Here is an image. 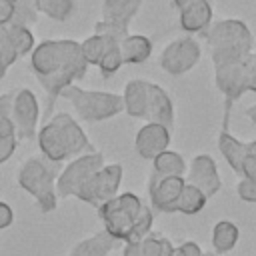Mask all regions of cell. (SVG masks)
<instances>
[{
  "label": "cell",
  "mask_w": 256,
  "mask_h": 256,
  "mask_svg": "<svg viewBox=\"0 0 256 256\" xmlns=\"http://www.w3.org/2000/svg\"><path fill=\"white\" fill-rule=\"evenodd\" d=\"M30 70L34 72L40 86L50 96V106L60 96V92L84 78L88 62L82 56L80 42L70 38L44 40L32 50Z\"/></svg>",
  "instance_id": "6da1fadb"
},
{
  "label": "cell",
  "mask_w": 256,
  "mask_h": 256,
  "mask_svg": "<svg viewBox=\"0 0 256 256\" xmlns=\"http://www.w3.org/2000/svg\"><path fill=\"white\" fill-rule=\"evenodd\" d=\"M38 148L40 154L54 164L94 152L90 138L68 112H56L50 120H46V124L38 130Z\"/></svg>",
  "instance_id": "7a4b0ae2"
},
{
  "label": "cell",
  "mask_w": 256,
  "mask_h": 256,
  "mask_svg": "<svg viewBox=\"0 0 256 256\" xmlns=\"http://www.w3.org/2000/svg\"><path fill=\"white\" fill-rule=\"evenodd\" d=\"M60 174V164H54L40 156H30L22 162L18 170V184L38 202L42 212L56 210L58 194H56V178Z\"/></svg>",
  "instance_id": "3957f363"
},
{
  "label": "cell",
  "mask_w": 256,
  "mask_h": 256,
  "mask_svg": "<svg viewBox=\"0 0 256 256\" xmlns=\"http://www.w3.org/2000/svg\"><path fill=\"white\" fill-rule=\"evenodd\" d=\"M60 96H64L72 104L76 114L86 122L110 120V118L118 116L120 112H124L122 96H118L114 92L86 90L76 84H70L60 92Z\"/></svg>",
  "instance_id": "277c9868"
},
{
  "label": "cell",
  "mask_w": 256,
  "mask_h": 256,
  "mask_svg": "<svg viewBox=\"0 0 256 256\" xmlns=\"http://www.w3.org/2000/svg\"><path fill=\"white\" fill-rule=\"evenodd\" d=\"M142 208L144 204L140 196H136L134 192H122L112 200H108L106 204H102L98 208V216L104 224V230L118 242L126 244Z\"/></svg>",
  "instance_id": "5b68a950"
},
{
  "label": "cell",
  "mask_w": 256,
  "mask_h": 256,
  "mask_svg": "<svg viewBox=\"0 0 256 256\" xmlns=\"http://www.w3.org/2000/svg\"><path fill=\"white\" fill-rule=\"evenodd\" d=\"M104 154L102 152H88L82 156L72 158L58 174L56 178V194L60 198H70L76 196L78 190L88 182V178L98 172L104 166Z\"/></svg>",
  "instance_id": "8992f818"
},
{
  "label": "cell",
  "mask_w": 256,
  "mask_h": 256,
  "mask_svg": "<svg viewBox=\"0 0 256 256\" xmlns=\"http://www.w3.org/2000/svg\"><path fill=\"white\" fill-rule=\"evenodd\" d=\"M122 166L120 164H104L98 172H94L88 182L78 190L76 198L94 206L96 210L106 204L108 200H112L114 196H118V188H120V182H122Z\"/></svg>",
  "instance_id": "52a82bcc"
},
{
  "label": "cell",
  "mask_w": 256,
  "mask_h": 256,
  "mask_svg": "<svg viewBox=\"0 0 256 256\" xmlns=\"http://www.w3.org/2000/svg\"><path fill=\"white\" fill-rule=\"evenodd\" d=\"M202 56L200 44L192 36H180L168 42L160 54V68L172 76H180L190 72Z\"/></svg>",
  "instance_id": "ba28073f"
},
{
  "label": "cell",
  "mask_w": 256,
  "mask_h": 256,
  "mask_svg": "<svg viewBox=\"0 0 256 256\" xmlns=\"http://www.w3.org/2000/svg\"><path fill=\"white\" fill-rule=\"evenodd\" d=\"M14 128H16V138L20 140H30L36 134L38 118H40V104L36 100V94L28 88H20L12 96V114H10Z\"/></svg>",
  "instance_id": "9c48e42d"
},
{
  "label": "cell",
  "mask_w": 256,
  "mask_h": 256,
  "mask_svg": "<svg viewBox=\"0 0 256 256\" xmlns=\"http://www.w3.org/2000/svg\"><path fill=\"white\" fill-rule=\"evenodd\" d=\"M204 38L208 42L210 48L214 46H246L252 48V32L250 28L236 18H228V20H218L214 24H210V28L204 32Z\"/></svg>",
  "instance_id": "30bf717a"
},
{
  "label": "cell",
  "mask_w": 256,
  "mask_h": 256,
  "mask_svg": "<svg viewBox=\"0 0 256 256\" xmlns=\"http://www.w3.org/2000/svg\"><path fill=\"white\" fill-rule=\"evenodd\" d=\"M186 186L184 176H156L150 174L148 180V196L152 202V208L158 212H176L178 198Z\"/></svg>",
  "instance_id": "8fae6325"
},
{
  "label": "cell",
  "mask_w": 256,
  "mask_h": 256,
  "mask_svg": "<svg viewBox=\"0 0 256 256\" xmlns=\"http://www.w3.org/2000/svg\"><path fill=\"white\" fill-rule=\"evenodd\" d=\"M184 178L188 184L202 190L206 194V198H212L222 188L218 166L210 154H196L188 166V176H184Z\"/></svg>",
  "instance_id": "7c38bea8"
},
{
  "label": "cell",
  "mask_w": 256,
  "mask_h": 256,
  "mask_svg": "<svg viewBox=\"0 0 256 256\" xmlns=\"http://www.w3.org/2000/svg\"><path fill=\"white\" fill-rule=\"evenodd\" d=\"M244 60L232 62V64L214 66V82H216L218 90L224 94V100H226V118H228V110H230L232 102H236L244 92H248L246 90Z\"/></svg>",
  "instance_id": "4fadbf2b"
},
{
  "label": "cell",
  "mask_w": 256,
  "mask_h": 256,
  "mask_svg": "<svg viewBox=\"0 0 256 256\" xmlns=\"http://www.w3.org/2000/svg\"><path fill=\"white\" fill-rule=\"evenodd\" d=\"M170 130L160 126V124H152L146 122L144 126L138 128L136 138H134V148L136 154L144 160H154L158 154H162L164 150H168L170 144Z\"/></svg>",
  "instance_id": "5bb4252c"
},
{
  "label": "cell",
  "mask_w": 256,
  "mask_h": 256,
  "mask_svg": "<svg viewBox=\"0 0 256 256\" xmlns=\"http://www.w3.org/2000/svg\"><path fill=\"white\" fill-rule=\"evenodd\" d=\"M146 122L160 124L168 130L174 128V104L168 96V92L154 84L148 82V102H146Z\"/></svg>",
  "instance_id": "9a60e30c"
},
{
  "label": "cell",
  "mask_w": 256,
  "mask_h": 256,
  "mask_svg": "<svg viewBox=\"0 0 256 256\" xmlns=\"http://www.w3.org/2000/svg\"><path fill=\"white\" fill-rule=\"evenodd\" d=\"M212 2L210 0H198L194 4H190L188 8L180 10V28L184 32H206L212 24Z\"/></svg>",
  "instance_id": "2e32d148"
},
{
  "label": "cell",
  "mask_w": 256,
  "mask_h": 256,
  "mask_svg": "<svg viewBox=\"0 0 256 256\" xmlns=\"http://www.w3.org/2000/svg\"><path fill=\"white\" fill-rule=\"evenodd\" d=\"M146 102H148V80L134 78L126 82L122 92V106L124 112L132 118H144L146 116Z\"/></svg>",
  "instance_id": "e0dca14e"
},
{
  "label": "cell",
  "mask_w": 256,
  "mask_h": 256,
  "mask_svg": "<svg viewBox=\"0 0 256 256\" xmlns=\"http://www.w3.org/2000/svg\"><path fill=\"white\" fill-rule=\"evenodd\" d=\"M142 8V0H102V20L128 28Z\"/></svg>",
  "instance_id": "ac0fdd59"
},
{
  "label": "cell",
  "mask_w": 256,
  "mask_h": 256,
  "mask_svg": "<svg viewBox=\"0 0 256 256\" xmlns=\"http://www.w3.org/2000/svg\"><path fill=\"white\" fill-rule=\"evenodd\" d=\"M116 244H118L116 238H112L106 230H100V232L76 242L68 256H108L116 248Z\"/></svg>",
  "instance_id": "d6986e66"
},
{
  "label": "cell",
  "mask_w": 256,
  "mask_h": 256,
  "mask_svg": "<svg viewBox=\"0 0 256 256\" xmlns=\"http://www.w3.org/2000/svg\"><path fill=\"white\" fill-rule=\"evenodd\" d=\"M218 148L224 156V160L228 162V166L240 174L242 170V162L248 156V142L238 140L234 134H230L226 128H222V132L218 134Z\"/></svg>",
  "instance_id": "ffe728a7"
},
{
  "label": "cell",
  "mask_w": 256,
  "mask_h": 256,
  "mask_svg": "<svg viewBox=\"0 0 256 256\" xmlns=\"http://www.w3.org/2000/svg\"><path fill=\"white\" fill-rule=\"evenodd\" d=\"M124 64H142L152 54V40L144 34H128L120 42Z\"/></svg>",
  "instance_id": "44dd1931"
},
{
  "label": "cell",
  "mask_w": 256,
  "mask_h": 256,
  "mask_svg": "<svg viewBox=\"0 0 256 256\" xmlns=\"http://www.w3.org/2000/svg\"><path fill=\"white\" fill-rule=\"evenodd\" d=\"M188 170L186 160L182 158V154L174 152V150H164L162 154H158L152 160V174L156 176H184Z\"/></svg>",
  "instance_id": "7402d4cb"
},
{
  "label": "cell",
  "mask_w": 256,
  "mask_h": 256,
  "mask_svg": "<svg viewBox=\"0 0 256 256\" xmlns=\"http://www.w3.org/2000/svg\"><path fill=\"white\" fill-rule=\"evenodd\" d=\"M238 236H240V230L234 222H230V220L216 222L212 228V246H214L216 254H226V252L234 250V246L238 244Z\"/></svg>",
  "instance_id": "603a6c76"
},
{
  "label": "cell",
  "mask_w": 256,
  "mask_h": 256,
  "mask_svg": "<svg viewBox=\"0 0 256 256\" xmlns=\"http://www.w3.org/2000/svg\"><path fill=\"white\" fill-rule=\"evenodd\" d=\"M114 44H120V42H114V40H110V38H106V36H102V34H92V36H88L86 40L80 42V50H82V56H84V60L88 62V66H90V64H96V66H98L100 58H102V56L106 54V50H108L110 46H114Z\"/></svg>",
  "instance_id": "cb8c5ba5"
},
{
  "label": "cell",
  "mask_w": 256,
  "mask_h": 256,
  "mask_svg": "<svg viewBox=\"0 0 256 256\" xmlns=\"http://www.w3.org/2000/svg\"><path fill=\"white\" fill-rule=\"evenodd\" d=\"M206 202H208L206 194L202 190H198L196 186H192V184L186 182V186H184V190H182V194L178 198L176 212L186 214V216H192V214H198L206 206Z\"/></svg>",
  "instance_id": "d4e9b609"
},
{
  "label": "cell",
  "mask_w": 256,
  "mask_h": 256,
  "mask_svg": "<svg viewBox=\"0 0 256 256\" xmlns=\"http://www.w3.org/2000/svg\"><path fill=\"white\" fill-rule=\"evenodd\" d=\"M34 8L38 14L66 22L74 12V0H34Z\"/></svg>",
  "instance_id": "484cf974"
},
{
  "label": "cell",
  "mask_w": 256,
  "mask_h": 256,
  "mask_svg": "<svg viewBox=\"0 0 256 256\" xmlns=\"http://www.w3.org/2000/svg\"><path fill=\"white\" fill-rule=\"evenodd\" d=\"M8 40L12 42V46L16 48L18 56H26V54H32V50L36 48V42H34V34L28 26H20V24H10L8 28H4Z\"/></svg>",
  "instance_id": "4316f807"
},
{
  "label": "cell",
  "mask_w": 256,
  "mask_h": 256,
  "mask_svg": "<svg viewBox=\"0 0 256 256\" xmlns=\"http://www.w3.org/2000/svg\"><path fill=\"white\" fill-rule=\"evenodd\" d=\"M160 244H162V236L150 232L146 238L138 242L124 244L122 256H160Z\"/></svg>",
  "instance_id": "83f0119b"
},
{
  "label": "cell",
  "mask_w": 256,
  "mask_h": 256,
  "mask_svg": "<svg viewBox=\"0 0 256 256\" xmlns=\"http://www.w3.org/2000/svg\"><path fill=\"white\" fill-rule=\"evenodd\" d=\"M18 148V138H16V128L12 118H4L0 122V166L12 158V154Z\"/></svg>",
  "instance_id": "f1b7e54d"
},
{
  "label": "cell",
  "mask_w": 256,
  "mask_h": 256,
  "mask_svg": "<svg viewBox=\"0 0 256 256\" xmlns=\"http://www.w3.org/2000/svg\"><path fill=\"white\" fill-rule=\"evenodd\" d=\"M122 64H124V60H122L120 44H114V46H110V48L106 50V54L100 58V62H98V70H100V74H102L104 78H108V76L116 74V72L120 70Z\"/></svg>",
  "instance_id": "f546056e"
},
{
  "label": "cell",
  "mask_w": 256,
  "mask_h": 256,
  "mask_svg": "<svg viewBox=\"0 0 256 256\" xmlns=\"http://www.w3.org/2000/svg\"><path fill=\"white\" fill-rule=\"evenodd\" d=\"M18 58H20V56H18L16 48L12 46V42L8 40L6 32L0 30V80L6 76L8 68H10Z\"/></svg>",
  "instance_id": "4dcf8cb0"
},
{
  "label": "cell",
  "mask_w": 256,
  "mask_h": 256,
  "mask_svg": "<svg viewBox=\"0 0 256 256\" xmlns=\"http://www.w3.org/2000/svg\"><path fill=\"white\" fill-rule=\"evenodd\" d=\"M16 2V18H14V24H20V26H28L34 24L38 20V12L34 8V0H14Z\"/></svg>",
  "instance_id": "1f68e13d"
},
{
  "label": "cell",
  "mask_w": 256,
  "mask_h": 256,
  "mask_svg": "<svg viewBox=\"0 0 256 256\" xmlns=\"http://www.w3.org/2000/svg\"><path fill=\"white\" fill-rule=\"evenodd\" d=\"M94 34H102V36H106V38H110V40H114V42H122V40L128 36V28L100 20V22L94 24Z\"/></svg>",
  "instance_id": "d6a6232c"
},
{
  "label": "cell",
  "mask_w": 256,
  "mask_h": 256,
  "mask_svg": "<svg viewBox=\"0 0 256 256\" xmlns=\"http://www.w3.org/2000/svg\"><path fill=\"white\" fill-rule=\"evenodd\" d=\"M244 72H246V90L256 92V52L254 50L244 60Z\"/></svg>",
  "instance_id": "836d02e7"
},
{
  "label": "cell",
  "mask_w": 256,
  "mask_h": 256,
  "mask_svg": "<svg viewBox=\"0 0 256 256\" xmlns=\"http://www.w3.org/2000/svg\"><path fill=\"white\" fill-rule=\"evenodd\" d=\"M16 18V2L14 0H0V30L14 24Z\"/></svg>",
  "instance_id": "e575fe53"
},
{
  "label": "cell",
  "mask_w": 256,
  "mask_h": 256,
  "mask_svg": "<svg viewBox=\"0 0 256 256\" xmlns=\"http://www.w3.org/2000/svg\"><path fill=\"white\" fill-rule=\"evenodd\" d=\"M236 192L240 196V200L244 202H250V204H256V180H240L238 186H236Z\"/></svg>",
  "instance_id": "d590c367"
},
{
  "label": "cell",
  "mask_w": 256,
  "mask_h": 256,
  "mask_svg": "<svg viewBox=\"0 0 256 256\" xmlns=\"http://www.w3.org/2000/svg\"><path fill=\"white\" fill-rule=\"evenodd\" d=\"M174 256H204V252L196 242L186 240L180 246H174Z\"/></svg>",
  "instance_id": "8d00e7d4"
},
{
  "label": "cell",
  "mask_w": 256,
  "mask_h": 256,
  "mask_svg": "<svg viewBox=\"0 0 256 256\" xmlns=\"http://www.w3.org/2000/svg\"><path fill=\"white\" fill-rule=\"evenodd\" d=\"M240 176L244 180H256V154H250L244 158L242 162V170H240Z\"/></svg>",
  "instance_id": "74e56055"
},
{
  "label": "cell",
  "mask_w": 256,
  "mask_h": 256,
  "mask_svg": "<svg viewBox=\"0 0 256 256\" xmlns=\"http://www.w3.org/2000/svg\"><path fill=\"white\" fill-rule=\"evenodd\" d=\"M12 96H14V92L0 94V122L4 118H10V114H12Z\"/></svg>",
  "instance_id": "f35d334b"
},
{
  "label": "cell",
  "mask_w": 256,
  "mask_h": 256,
  "mask_svg": "<svg viewBox=\"0 0 256 256\" xmlns=\"http://www.w3.org/2000/svg\"><path fill=\"white\" fill-rule=\"evenodd\" d=\"M12 222H14V212H12V208H10L6 202L0 200V230L8 228Z\"/></svg>",
  "instance_id": "ab89813d"
},
{
  "label": "cell",
  "mask_w": 256,
  "mask_h": 256,
  "mask_svg": "<svg viewBox=\"0 0 256 256\" xmlns=\"http://www.w3.org/2000/svg\"><path fill=\"white\" fill-rule=\"evenodd\" d=\"M160 256H174V246L164 236H162V244H160Z\"/></svg>",
  "instance_id": "60d3db41"
},
{
  "label": "cell",
  "mask_w": 256,
  "mask_h": 256,
  "mask_svg": "<svg viewBox=\"0 0 256 256\" xmlns=\"http://www.w3.org/2000/svg\"><path fill=\"white\" fill-rule=\"evenodd\" d=\"M194 2H198V0H172V4H174V8L180 12V10H184V8H188L190 4H194Z\"/></svg>",
  "instance_id": "b9f144b4"
},
{
  "label": "cell",
  "mask_w": 256,
  "mask_h": 256,
  "mask_svg": "<svg viewBox=\"0 0 256 256\" xmlns=\"http://www.w3.org/2000/svg\"><path fill=\"white\" fill-rule=\"evenodd\" d=\"M246 116H248V120H252V122L256 124V104H254V106H250V108L246 110Z\"/></svg>",
  "instance_id": "7bdbcfd3"
},
{
  "label": "cell",
  "mask_w": 256,
  "mask_h": 256,
  "mask_svg": "<svg viewBox=\"0 0 256 256\" xmlns=\"http://www.w3.org/2000/svg\"><path fill=\"white\" fill-rule=\"evenodd\" d=\"M248 152H250V154H256V140L248 142Z\"/></svg>",
  "instance_id": "ee69618b"
},
{
  "label": "cell",
  "mask_w": 256,
  "mask_h": 256,
  "mask_svg": "<svg viewBox=\"0 0 256 256\" xmlns=\"http://www.w3.org/2000/svg\"><path fill=\"white\" fill-rule=\"evenodd\" d=\"M204 256H218V254H210V252H208V254H204Z\"/></svg>",
  "instance_id": "f6af8a7d"
}]
</instances>
